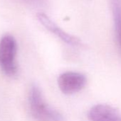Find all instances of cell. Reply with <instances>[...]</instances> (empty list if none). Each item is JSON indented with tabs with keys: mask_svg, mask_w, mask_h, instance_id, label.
<instances>
[{
	"mask_svg": "<svg viewBox=\"0 0 121 121\" xmlns=\"http://www.w3.org/2000/svg\"><path fill=\"white\" fill-rule=\"evenodd\" d=\"M16 51L15 38L11 35H4L0 40V67L8 77H14L17 74Z\"/></svg>",
	"mask_w": 121,
	"mask_h": 121,
	"instance_id": "obj_2",
	"label": "cell"
},
{
	"mask_svg": "<svg viewBox=\"0 0 121 121\" xmlns=\"http://www.w3.org/2000/svg\"><path fill=\"white\" fill-rule=\"evenodd\" d=\"M29 106L31 114L37 121H66L59 111L46 102L40 89L35 85L29 91Z\"/></svg>",
	"mask_w": 121,
	"mask_h": 121,
	"instance_id": "obj_1",
	"label": "cell"
},
{
	"mask_svg": "<svg viewBox=\"0 0 121 121\" xmlns=\"http://www.w3.org/2000/svg\"><path fill=\"white\" fill-rule=\"evenodd\" d=\"M87 79L84 74L76 72H66L59 75L58 85L64 94L71 95L82 90L86 86Z\"/></svg>",
	"mask_w": 121,
	"mask_h": 121,
	"instance_id": "obj_3",
	"label": "cell"
},
{
	"mask_svg": "<svg viewBox=\"0 0 121 121\" xmlns=\"http://www.w3.org/2000/svg\"><path fill=\"white\" fill-rule=\"evenodd\" d=\"M88 117L90 121H121V113L106 104L93 106L88 111Z\"/></svg>",
	"mask_w": 121,
	"mask_h": 121,
	"instance_id": "obj_5",
	"label": "cell"
},
{
	"mask_svg": "<svg viewBox=\"0 0 121 121\" xmlns=\"http://www.w3.org/2000/svg\"><path fill=\"white\" fill-rule=\"evenodd\" d=\"M36 17L39 21L48 31L54 34L56 37L59 38L62 41L73 46H79L81 45V42L78 38L65 32L59 26H58L50 18H48V16H46L45 13H37Z\"/></svg>",
	"mask_w": 121,
	"mask_h": 121,
	"instance_id": "obj_4",
	"label": "cell"
},
{
	"mask_svg": "<svg viewBox=\"0 0 121 121\" xmlns=\"http://www.w3.org/2000/svg\"><path fill=\"white\" fill-rule=\"evenodd\" d=\"M116 40L121 51V0H111Z\"/></svg>",
	"mask_w": 121,
	"mask_h": 121,
	"instance_id": "obj_6",
	"label": "cell"
},
{
	"mask_svg": "<svg viewBox=\"0 0 121 121\" xmlns=\"http://www.w3.org/2000/svg\"><path fill=\"white\" fill-rule=\"evenodd\" d=\"M30 2H32V3H38V4H40V3H42L44 0H27Z\"/></svg>",
	"mask_w": 121,
	"mask_h": 121,
	"instance_id": "obj_7",
	"label": "cell"
}]
</instances>
